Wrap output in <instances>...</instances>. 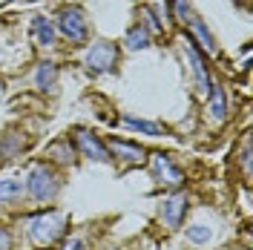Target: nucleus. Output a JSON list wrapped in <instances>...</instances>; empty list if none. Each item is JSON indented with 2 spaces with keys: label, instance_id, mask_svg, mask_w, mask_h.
<instances>
[{
  "label": "nucleus",
  "instance_id": "1",
  "mask_svg": "<svg viewBox=\"0 0 253 250\" xmlns=\"http://www.w3.org/2000/svg\"><path fill=\"white\" fill-rule=\"evenodd\" d=\"M26 230H29L35 245L49 248V245H55L63 236V230H66V216L58 213V210H43V213L26 219Z\"/></svg>",
  "mask_w": 253,
  "mask_h": 250
},
{
  "label": "nucleus",
  "instance_id": "2",
  "mask_svg": "<svg viewBox=\"0 0 253 250\" xmlns=\"http://www.w3.org/2000/svg\"><path fill=\"white\" fill-rule=\"evenodd\" d=\"M23 190L29 193L35 202H49V199H55L58 190H61V175L52 170L49 164H35L29 170V175H26Z\"/></svg>",
  "mask_w": 253,
  "mask_h": 250
},
{
  "label": "nucleus",
  "instance_id": "3",
  "mask_svg": "<svg viewBox=\"0 0 253 250\" xmlns=\"http://www.w3.org/2000/svg\"><path fill=\"white\" fill-rule=\"evenodd\" d=\"M118 63V46L115 43H107V41H98L89 46L86 52V66L92 72H112Z\"/></svg>",
  "mask_w": 253,
  "mask_h": 250
},
{
  "label": "nucleus",
  "instance_id": "4",
  "mask_svg": "<svg viewBox=\"0 0 253 250\" xmlns=\"http://www.w3.org/2000/svg\"><path fill=\"white\" fill-rule=\"evenodd\" d=\"M58 26L61 32L72 41V43H81V41H86V20H84V12L81 9H63L61 15H58Z\"/></svg>",
  "mask_w": 253,
  "mask_h": 250
},
{
  "label": "nucleus",
  "instance_id": "5",
  "mask_svg": "<svg viewBox=\"0 0 253 250\" xmlns=\"http://www.w3.org/2000/svg\"><path fill=\"white\" fill-rule=\"evenodd\" d=\"M184 213H187V196H184V193H175V196H170L167 202L161 204V219H164V224H167L170 230L181 227Z\"/></svg>",
  "mask_w": 253,
  "mask_h": 250
},
{
  "label": "nucleus",
  "instance_id": "6",
  "mask_svg": "<svg viewBox=\"0 0 253 250\" xmlns=\"http://www.w3.org/2000/svg\"><path fill=\"white\" fill-rule=\"evenodd\" d=\"M75 138H78L81 150L92 158V161H110V150H107V144H104V141H98L92 132L78 129V132H75Z\"/></svg>",
  "mask_w": 253,
  "mask_h": 250
},
{
  "label": "nucleus",
  "instance_id": "7",
  "mask_svg": "<svg viewBox=\"0 0 253 250\" xmlns=\"http://www.w3.org/2000/svg\"><path fill=\"white\" fill-rule=\"evenodd\" d=\"M153 172H156L164 184H181V170L164 153H156L153 156Z\"/></svg>",
  "mask_w": 253,
  "mask_h": 250
},
{
  "label": "nucleus",
  "instance_id": "8",
  "mask_svg": "<svg viewBox=\"0 0 253 250\" xmlns=\"http://www.w3.org/2000/svg\"><path fill=\"white\" fill-rule=\"evenodd\" d=\"M107 150H112L124 164H144V156H147L138 144H126V141H118V138H112L107 144Z\"/></svg>",
  "mask_w": 253,
  "mask_h": 250
},
{
  "label": "nucleus",
  "instance_id": "9",
  "mask_svg": "<svg viewBox=\"0 0 253 250\" xmlns=\"http://www.w3.org/2000/svg\"><path fill=\"white\" fill-rule=\"evenodd\" d=\"M184 52H187L190 58V66H193V75H196V81H199V92H210V75H207L205 69V61H202V55L196 52V46H193V41H187V46H184Z\"/></svg>",
  "mask_w": 253,
  "mask_h": 250
},
{
  "label": "nucleus",
  "instance_id": "10",
  "mask_svg": "<svg viewBox=\"0 0 253 250\" xmlns=\"http://www.w3.org/2000/svg\"><path fill=\"white\" fill-rule=\"evenodd\" d=\"M207 95H210L207 112L213 115V121H224V115H227V98H224V89L216 83V86H210V92Z\"/></svg>",
  "mask_w": 253,
  "mask_h": 250
},
{
  "label": "nucleus",
  "instance_id": "11",
  "mask_svg": "<svg viewBox=\"0 0 253 250\" xmlns=\"http://www.w3.org/2000/svg\"><path fill=\"white\" fill-rule=\"evenodd\" d=\"M32 32H35V41H38V46H52V43H55V26L49 23L46 17H35Z\"/></svg>",
  "mask_w": 253,
  "mask_h": 250
},
{
  "label": "nucleus",
  "instance_id": "12",
  "mask_svg": "<svg viewBox=\"0 0 253 250\" xmlns=\"http://www.w3.org/2000/svg\"><path fill=\"white\" fill-rule=\"evenodd\" d=\"M49 158H55V161H61V164H72L75 161V147H72V141H58V144H52L46 150Z\"/></svg>",
  "mask_w": 253,
  "mask_h": 250
},
{
  "label": "nucleus",
  "instance_id": "13",
  "mask_svg": "<svg viewBox=\"0 0 253 250\" xmlns=\"http://www.w3.org/2000/svg\"><path fill=\"white\" fill-rule=\"evenodd\" d=\"M55 78H58V66L55 63H49V61H43V63H38V89H52V83H55Z\"/></svg>",
  "mask_w": 253,
  "mask_h": 250
},
{
  "label": "nucleus",
  "instance_id": "14",
  "mask_svg": "<svg viewBox=\"0 0 253 250\" xmlns=\"http://www.w3.org/2000/svg\"><path fill=\"white\" fill-rule=\"evenodd\" d=\"M124 43H126V49H147L150 46V35H147V29L138 23V26H132V29L126 32Z\"/></svg>",
  "mask_w": 253,
  "mask_h": 250
},
{
  "label": "nucleus",
  "instance_id": "15",
  "mask_svg": "<svg viewBox=\"0 0 253 250\" xmlns=\"http://www.w3.org/2000/svg\"><path fill=\"white\" fill-rule=\"evenodd\" d=\"M26 190H23V181H15V178H9V181H0V202L9 204L15 202V199H20Z\"/></svg>",
  "mask_w": 253,
  "mask_h": 250
},
{
  "label": "nucleus",
  "instance_id": "16",
  "mask_svg": "<svg viewBox=\"0 0 253 250\" xmlns=\"http://www.w3.org/2000/svg\"><path fill=\"white\" fill-rule=\"evenodd\" d=\"M190 29H193V35H196V38L202 41V46H205L207 52H210V55L216 52V43H213V35L207 32V26L202 23V20H199V17H193V20H190Z\"/></svg>",
  "mask_w": 253,
  "mask_h": 250
},
{
  "label": "nucleus",
  "instance_id": "17",
  "mask_svg": "<svg viewBox=\"0 0 253 250\" xmlns=\"http://www.w3.org/2000/svg\"><path fill=\"white\" fill-rule=\"evenodd\" d=\"M124 124L129 126V129H138V132H147V135H164V129H161L158 124H150V121H138V118H129V115L124 118Z\"/></svg>",
  "mask_w": 253,
  "mask_h": 250
},
{
  "label": "nucleus",
  "instance_id": "18",
  "mask_svg": "<svg viewBox=\"0 0 253 250\" xmlns=\"http://www.w3.org/2000/svg\"><path fill=\"white\" fill-rule=\"evenodd\" d=\"M210 236H213V230L205 227V224H193V227H187V239H190V242H196V245L210 242Z\"/></svg>",
  "mask_w": 253,
  "mask_h": 250
},
{
  "label": "nucleus",
  "instance_id": "19",
  "mask_svg": "<svg viewBox=\"0 0 253 250\" xmlns=\"http://www.w3.org/2000/svg\"><path fill=\"white\" fill-rule=\"evenodd\" d=\"M0 250H12V236L6 227H0Z\"/></svg>",
  "mask_w": 253,
  "mask_h": 250
},
{
  "label": "nucleus",
  "instance_id": "20",
  "mask_svg": "<svg viewBox=\"0 0 253 250\" xmlns=\"http://www.w3.org/2000/svg\"><path fill=\"white\" fill-rule=\"evenodd\" d=\"M187 12H190V3H187V0H175V15L184 20V17H187Z\"/></svg>",
  "mask_w": 253,
  "mask_h": 250
},
{
  "label": "nucleus",
  "instance_id": "21",
  "mask_svg": "<svg viewBox=\"0 0 253 250\" xmlns=\"http://www.w3.org/2000/svg\"><path fill=\"white\" fill-rule=\"evenodd\" d=\"M63 250H84V242H81V239H69V242L63 245Z\"/></svg>",
  "mask_w": 253,
  "mask_h": 250
}]
</instances>
